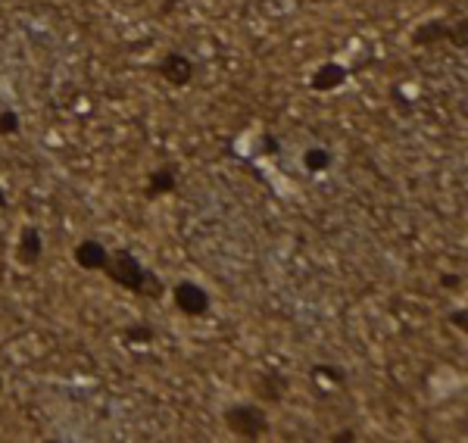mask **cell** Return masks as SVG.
I'll return each mask as SVG.
<instances>
[{
	"instance_id": "1",
	"label": "cell",
	"mask_w": 468,
	"mask_h": 443,
	"mask_svg": "<svg viewBox=\"0 0 468 443\" xmlns=\"http://www.w3.org/2000/svg\"><path fill=\"white\" fill-rule=\"evenodd\" d=\"M100 271H104L116 287L134 294V297H144V300H163L165 297V281L159 279L157 271L147 269V265L141 263L132 250H126V247L110 250V259H106V265Z\"/></svg>"
},
{
	"instance_id": "2",
	"label": "cell",
	"mask_w": 468,
	"mask_h": 443,
	"mask_svg": "<svg viewBox=\"0 0 468 443\" xmlns=\"http://www.w3.org/2000/svg\"><path fill=\"white\" fill-rule=\"evenodd\" d=\"M222 422L238 440H263L272 434V418L259 403H231L225 406Z\"/></svg>"
},
{
	"instance_id": "3",
	"label": "cell",
	"mask_w": 468,
	"mask_h": 443,
	"mask_svg": "<svg viewBox=\"0 0 468 443\" xmlns=\"http://www.w3.org/2000/svg\"><path fill=\"white\" fill-rule=\"evenodd\" d=\"M172 303H175V309L188 318H203V316H210V309H212L210 291L194 279H181L179 285L172 287Z\"/></svg>"
},
{
	"instance_id": "4",
	"label": "cell",
	"mask_w": 468,
	"mask_h": 443,
	"mask_svg": "<svg viewBox=\"0 0 468 443\" xmlns=\"http://www.w3.org/2000/svg\"><path fill=\"white\" fill-rule=\"evenodd\" d=\"M157 73H159V79H163L165 85L188 88L194 81V75H197V66H194V60L188 57V53L169 50V53H163V57H159Z\"/></svg>"
},
{
	"instance_id": "5",
	"label": "cell",
	"mask_w": 468,
	"mask_h": 443,
	"mask_svg": "<svg viewBox=\"0 0 468 443\" xmlns=\"http://www.w3.org/2000/svg\"><path fill=\"white\" fill-rule=\"evenodd\" d=\"M13 256L22 269H35V265H41V259H44V234H41L38 225H22L19 228Z\"/></svg>"
},
{
	"instance_id": "6",
	"label": "cell",
	"mask_w": 468,
	"mask_h": 443,
	"mask_svg": "<svg viewBox=\"0 0 468 443\" xmlns=\"http://www.w3.org/2000/svg\"><path fill=\"white\" fill-rule=\"evenodd\" d=\"M349 81V69L343 66V63H322V66L316 69V73L310 75V91L316 94H331V91H341L343 85Z\"/></svg>"
},
{
	"instance_id": "7",
	"label": "cell",
	"mask_w": 468,
	"mask_h": 443,
	"mask_svg": "<svg viewBox=\"0 0 468 443\" xmlns=\"http://www.w3.org/2000/svg\"><path fill=\"white\" fill-rule=\"evenodd\" d=\"M290 391V378L281 371H265L253 381V393H257L259 403H281Z\"/></svg>"
},
{
	"instance_id": "8",
	"label": "cell",
	"mask_w": 468,
	"mask_h": 443,
	"mask_svg": "<svg viewBox=\"0 0 468 443\" xmlns=\"http://www.w3.org/2000/svg\"><path fill=\"white\" fill-rule=\"evenodd\" d=\"M447 28H449V19H443V16H431V19L418 22V26L409 32V44L412 47H437L447 41Z\"/></svg>"
},
{
	"instance_id": "9",
	"label": "cell",
	"mask_w": 468,
	"mask_h": 443,
	"mask_svg": "<svg viewBox=\"0 0 468 443\" xmlns=\"http://www.w3.org/2000/svg\"><path fill=\"white\" fill-rule=\"evenodd\" d=\"M73 259H75V265H79L81 271H100L106 265V259H110V250H106L100 241L85 238V241H79V244L73 247Z\"/></svg>"
},
{
	"instance_id": "10",
	"label": "cell",
	"mask_w": 468,
	"mask_h": 443,
	"mask_svg": "<svg viewBox=\"0 0 468 443\" xmlns=\"http://www.w3.org/2000/svg\"><path fill=\"white\" fill-rule=\"evenodd\" d=\"M175 187H179V165H159V169H153L150 175H147V185H144V197L147 200H157V197H165V194H175Z\"/></svg>"
},
{
	"instance_id": "11",
	"label": "cell",
	"mask_w": 468,
	"mask_h": 443,
	"mask_svg": "<svg viewBox=\"0 0 468 443\" xmlns=\"http://www.w3.org/2000/svg\"><path fill=\"white\" fill-rule=\"evenodd\" d=\"M300 163H303V169L310 175H322V172H328L331 165H334V153H331L328 147H306L303 157H300Z\"/></svg>"
},
{
	"instance_id": "12",
	"label": "cell",
	"mask_w": 468,
	"mask_h": 443,
	"mask_svg": "<svg viewBox=\"0 0 468 443\" xmlns=\"http://www.w3.org/2000/svg\"><path fill=\"white\" fill-rule=\"evenodd\" d=\"M153 338H157V331H153V325H147V322L126 325V328L119 331V340L126 347H147V344H153Z\"/></svg>"
},
{
	"instance_id": "13",
	"label": "cell",
	"mask_w": 468,
	"mask_h": 443,
	"mask_svg": "<svg viewBox=\"0 0 468 443\" xmlns=\"http://www.w3.org/2000/svg\"><path fill=\"white\" fill-rule=\"evenodd\" d=\"M310 375L322 378V381L334 384V387H343V384H347V369H341V365H334V363H316L310 369Z\"/></svg>"
},
{
	"instance_id": "14",
	"label": "cell",
	"mask_w": 468,
	"mask_h": 443,
	"mask_svg": "<svg viewBox=\"0 0 468 443\" xmlns=\"http://www.w3.org/2000/svg\"><path fill=\"white\" fill-rule=\"evenodd\" d=\"M22 132V119L13 106H0V138H16Z\"/></svg>"
},
{
	"instance_id": "15",
	"label": "cell",
	"mask_w": 468,
	"mask_h": 443,
	"mask_svg": "<svg viewBox=\"0 0 468 443\" xmlns=\"http://www.w3.org/2000/svg\"><path fill=\"white\" fill-rule=\"evenodd\" d=\"M447 44H453L456 50H465V47H468V19H465V16H459L456 22H449Z\"/></svg>"
},
{
	"instance_id": "16",
	"label": "cell",
	"mask_w": 468,
	"mask_h": 443,
	"mask_svg": "<svg viewBox=\"0 0 468 443\" xmlns=\"http://www.w3.org/2000/svg\"><path fill=\"white\" fill-rule=\"evenodd\" d=\"M275 153H281V141L272 132H263L257 138V157H275Z\"/></svg>"
},
{
	"instance_id": "17",
	"label": "cell",
	"mask_w": 468,
	"mask_h": 443,
	"mask_svg": "<svg viewBox=\"0 0 468 443\" xmlns=\"http://www.w3.org/2000/svg\"><path fill=\"white\" fill-rule=\"evenodd\" d=\"M447 322L453 325V328H459L462 334H468V309H465V306H456V309H449Z\"/></svg>"
},
{
	"instance_id": "18",
	"label": "cell",
	"mask_w": 468,
	"mask_h": 443,
	"mask_svg": "<svg viewBox=\"0 0 468 443\" xmlns=\"http://www.w3.org/2000/svg\"><path fill=\"white\" fill-rule=\"evenodd\" d=\"M462 285H465V281H462L459 271H443V275H441V287H443V291H462Z\"/></svg>"
},
{
	"instance_id": "19",
	"label": "cell",
	"mask_w": 468,
	"mask_h": 443,
	"mask_svg": "<svg viewBox=\"0 0 468 443\" xmlns=\"http://www.w3.org/2000/svg\"><path fill=\"white\" fill-rule=\"evenodd\" d=\"M359 437H357V428H341V431H334V434L328 437V443H357Z\"/></svg>"
},
{
	"instance_id": "20",
	"label": "cell",
	"mask_w": 468,
	"mask_h": 443,
	"mask_svg": "<svg viewBox=\"0 0 468 443\" xmlns=\"http://www.w3.org/2000/svg\"><path fill=\"white\" fill-rule=\"evenodd\" d=\"M0 210H10V197H7V191L0 187Z\"/></svg>"
}]
</instances>
